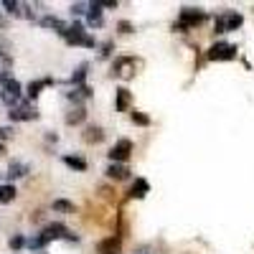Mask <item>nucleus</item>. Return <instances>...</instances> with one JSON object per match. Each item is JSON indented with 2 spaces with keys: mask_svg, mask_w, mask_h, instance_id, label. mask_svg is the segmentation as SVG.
Here are the masks:
<instances>
[{
  "mask_svg": "<svg viewBox=\"0 0 254 254\" xmlns=\"http://www.w3.org/2000/svg\"><path fill=\"white\" fill-rule=\"evenodd\" d=\"M147 190H150V183H147L145 178H135V183H132V188H130V196H132V198H145Z\"/></svg>",
  "mask_w": 254,
  "mask_h": 254,
  "instance_id": "16",
  "label": "nucleus"
},
{
  "mask_svg": "<svg viewBox=\"0 0 254 254\" xmlns=\"http://www.w3.org/2000/svg\"><path fill=\"white\" fill-rule=\"evenodd\" d=\"M10 69H13V59H10L8 54L0 51V84H3L5 79H10V76H8V74H10Z\"/></svg>",
  "mask_w": 254,
  "mask_h": 254,
  "instance_id": "19",
  "label": "nucleus"
},
{
  "mask_svg": "<svg viewBox=\"0 0 254 254\" xmlns=\"http://www.w3.org/2000/svg\"><path fill=\"white\" fill-rule=\"evenodd\" d=\"M49 242H46V237L44 234H38V237H31V239H26V247H31V249H44Z\"/></svg>",
  "mask_w": 254,
  "mask_h": 254,
  "instance_id": "26",
  "label": "nucleus"
},
{
  "mask_svg": "<svg viewBox=\"0 0 254 254\" xmlns=\"http://www.w3.org/2000/svg\"><path fill=\"white\" fill-rule=\"evenodd\" d=\"M41 26H44V28H54V31L61 33V36L66 33V28H69V26L64 23L61 18H56V15H44V18H41Z\"/></svg>",
  "mask_w": 254,
  "mask_h": 254,
  "instance_id": "13",
  "label": "nucleus"
},
{
  "mask_svg": "<svg viewBox=\"0 0 254 254\" xmlns=\"http://www.w3.org/2000/svg\"><path fill=\"white\" fill-rule=\"evenodd\" d=\"M5 153V145H0V155H3Z\"/></svg>",
  "mask_w": 254,
  "mask_h": 254,
  "instance_id": "34",
  "label": "nucleus"
},
{
  "mask_svg": "<svg viewBox=\"0 0 254 254\" xmlns=\"http://www.w3.org/2000/svg\"><path fill=\"white\" fill-rule=\"evenodd\" d=\"M10 135H13L10 127H0V145H3V140H8Z\"/></svg>",
  "mask_w": 254,
  "mask_h": 254,
  "instance_id": "32",
  "label": "nucleus"
},
{
  "mask_svg": "<svg viewBox=\"0 0 254 254\" xmlns=\"http://www.w3.org/2000/svg\"><path fill=\"white\" fill-rule=\"evenodd\" d=\"M3 8H5L8 13H13V15L20 13V3H15V0H3Z\"/></svg>",
  "mask_w": 254,
  "mask_h": 254,
  "instance_id": "28",
  "label": "nucleus"
},
{
  "mask_svg": "<svg viewBox=\"0 0 254 254\" xmlns=\"http://www.w3.org/2000/svg\"><path fill=\"white\" fill-rule=\"evenodd\" d=\"M41 234L46 237V242H54V239H69V242H76V234H71V231L64 226V224H49L44 226V231Z\"/></svg>",
  "mask_w": 254,
  "mask_h": 254,
  "instance_id": "9",
  "label": "nucleus"
},
{
  "mask_svg": "<svg viewBox=\"0 0 254 254\" xmlns=\"http://www.w3.org/2000/svg\"><path fill=\"white\" fill-rule=\"evenodd\" d=\"M51 208L59 211V214H74V203L66 201V198H56V201L51 203Z\"/></svg>",
  "mask_w": 254,
  "mask_h": 254,
  "instance_id": "23",
  "label": "nucleus"
},
{
  "mask_svg": "<svg viewBox=\"0 0 254 254\" xmlns=\"http://www.w3.org/2000/svg\"><path fill=\"white\" fill-rule=\"evenodd\" d=\"M130 104H132V92L125 89V87H120V89L115 92V110H117V112H130Z\"/></svg>",
  "mask_w": 254,
  "mask_h": 254,
  "instance_id": "11",
  "label": "nucleus"
},
{
  "mask_svg": "<svg viewBox=\"0 0 254 254\" xmlns=\"http://www.w3.org/2000/svg\"><path fill=\"white\" fill-rule=\"evenodd\" d=\"M104 140V130L99 125H89L87 130H84V142H89V145H97Z\"/></svg>",
  "mask_w": 254,
  "mask_h": 254,
  "instance_id": "14",
  "label": "nucleus"
},
{
  "mask_svg": "<svg viewBox=\"0 0 254 254\" xmlns=\"http://www.w3.org/2000/svg\"><path fill=\"white\" fill-rule=\"evenodd\" d=\"M49 84H54V79H49V76H46V79H36V81H31L28 87H26V97L33 102V99L41 94V89H46Z\"/></svg>",
  "mask_w": 254,
  "mask_h": 254,
  "instance_id": "12",
  "label": "nucleus"
},
{
  "mask_svg": "<svg viewBox=\"0 0 254 254\" xmlns=\"http://www.w3.org/2000/svg\"><path fill=\"white\" fill-rule=\"evenodd\" d=\"M23 247H26V237L15 234V237L10 239V249H23Z\"/></svg>",
  "mask_w": 254,
  "mask_h": 254,
  "instance_id": "29",
  "label": "nucleus"
},
{
  "mask_svg": "<svg viewBox=\"0 0 254 254\" xmlns=\"http://www.w3.org/2000/svg\"><path fill=\"white\" fill-rule=\"evenodd\" d=\"M107 155H110L112 163H125V160H130V155H132V140H127V137L117 140V142L110 147Z\"/></svg>",
  "mask_w": 254,
  "mask_h": 254,
  "instance_id": "7",
  "label": "nucleus"
},
{
  "mask_svg": "<svg viewBox=\"0 0 254 254\" xmlns=\"http://www.w3.org/2000/svg\"><path fill=\"white\" fill-rule=\"evenodd\" d=\"M84 120H87V110L79 107V104H76L74 110H69V112H66V125H81Z\"/></svg>",
  "mask_w": 254,
  "mask_h": 254,
  "instance_id": "18",
  "label": "nucleus"
},
{
  "mask_svg": "<svg viewBox=\"0 0 254 254\" xmlns=\"http://www.w3.org/2000/svg\"><path fill=\"white\" fill-rule=\"evenodd\" d=\"M87 23L89 26H102V8H99V3H89V8H87Z\"/></svg>",
  "mask_w": 254,
  "mask_h": 254,
  "instance_id": "17",
  "label": "nucleus"
},
{
  "mask_svg": "<svg viewBox=\"0 0 254 254\" xmlns=\"http://www.w3.org/2000/svg\"><path fill=\"white\" fill-rule=\"evenodd\" d=\"M20 97H23V87H20L18 79H5L3 81V94H0V99H3L8 107L13 110L15 104L20 102Z\"/></svg>",
  "mask_w": 254,
  "mask_h": 254,
  "instance_id": "5",
  "label": "nucleus"
},
{
  "mask_svg": "<svg viewBox=\"0 0 254 254\" xmlns=\"http://www.w3.org/2000/svg\"><path fill=\"white\" fill-rule=\"evenodd\" d=\"M130 117H132V122H135V125H140V127H147V125H150V117H147L145 112H137V110H135Z\"/></svg>",
  "mask_w": 254,
  "mask_h": 254,
  "instance_id": "27",
  "label": "nucleus"
},
{
  "mask_svg": "<svg viewBox=\"0 0 254 254\" xmlns=\"http://www.w3.org/2000/svg\"><path fill=\"white\" fill-rule=\"evenodd\" d=\"M120 252H122V239L115 237V234L97 242V254H120Z\"/></svg>",
  "mask_w": 254,
  "mask_h": 254,
  "instance_id": "10",
  "label": "nucleus"
},
{
  "mask_svg": "<svg viewBox=\"0 0 254 254\" xmlns=\"http://www.w3.org/2000/svg\"><path fill=\"white\" fill-rule=\"evenodd\" d=\"M127 176H130V171H127L122 163H110V168H107V178H112V181H125Z\"/></svg>",
  "mask_w": 254,
  "mask_h": 254,
  "instance_id": "15",
  "label": "nucleus"
},
{
  "mask_svg": "<svg viewBox=\"0 0 254 254\" xmlns=\"http://www.w3.org/2000/svg\"><path fill=\"white\" fill-rule=\"evenodd\" d=\"M87 97H92V89L84 84V87H76L74 92H69V99L71 102H81V99H87Z\"/></svg>",
  "mask_w": 254,
  "mask_h": 254,
  "instance_id": "25",
  "label": "nucleus"
},
{
  "mask_svg": "<svg viewBox=\"0 0 254 254\" xmlns=\"http://www.w3.org/2000/svg\"><path fill=\"white\" fill-rule=\"evenodd\" d=\"M87 64H81V66L71 74V84H74V87H84V79H87Z\"/></svg>",
  "mask_w": 254,
  "mask_h": 254,
  "instance_id": "24",
  "label": "nucleus"
},
{
  "mask_svg": "<svg viewBox=\"0 0 254 254\" xmlns=\"http://www.w3.org/2000/svg\"><path fill=\"white\" fill-rule=\"evenodd\" d=\"M64 38H66V44H71V46H87V49H94L97 46V41L81 28V23H71L66 28V33H64Z\"/></svg>",
  "mask_w": 254,
  "mask_h": 254,
  "instance_id": "2",
  "label": "nucleus"
},
{
  "mask_svg": "<svg viewBox=\"0 0 254 254\" xmlns=\"http://www.w3.org/2000/svg\"><path fill=\"white\" fill-rule=\"evenodd\" d=\"M64 163L69 168H74V171H87V160L79 158V155H64Z\"/></svg>",
  "mask_w": 254,
  "mask_h": 254,
  "instance_id": "22",
  "label": "nucleus"
},
{
  "mask_svg": "<svg viewBox=\"0 0 254 254\" xmlns=\"http://www.w3.org/2000/svg\"><path fill=\"white\" fill-rule=\"evenodd\" d=\"M242 23H244V18H242L239 13H234V10L221 13V15H216V20H214V33H229V31H237Z\"/></svg>",
  "mask_w": 254,
  "mask_h": 254,
  "instance_id": "3",
  "label": "nucleus"
},
{
  "mask_svg": "<svg viewBox=\"0 0 254 254\" xmlns=\"http://www.w3.org/2000/svg\"><path fill=\"white\" fill-rule=\"evenodd\" d=\"M15 186H10V183H0V203H10L13 198H15Z\"/></svg>",
  "mask_w": 254,
  "mask_h": 254,
  "instance_id": "20",
  "label": "nucleus"
},
{
  "mask_svg": "<svg viewBox=\"0 0 254 254\" xmlns=\"http://www.w3.org/2000/svg\"><path fill=\"white\" fill-rule=\"evenodd\" d=\"M87 8H89V5L76 3V5H71V13H74V15H81V13H87Z\"/></svg>",
  "mask_w": 254,
  "mask_h": 254,
  "instance_id": "31",
  "label": "nucleus"
},
{
  "mask_svg": "<svg viewBox=\"0 0 254 254\" xmlns=\"http://www.w3.org/2000/svg\"><path fill=\"white\" fill-rule=\"evenodd\" d=\"M206 20V13L203 10H193V8H183L181 10V15H178V23L173 26L176 31H188V28H193V26H198V23H203Z\"/></svg>",
  "mask_w": 254,
  "mask_h": 254,
  "instance_id": "4",
  "label": "nucleus"
},
{
  "mask_svg": "<svg viewBox=\"0 0 254 254\" xmlns=\"http://www.w3.org/2000/svg\"><path fill=\"white\" fill-rule=\"evenodd\" d=\"M99 8H117V0H102Z\"/></svg>",
  "mask_w": 254,
  "mask_h": 254,
  "instance_id": "33",
  "label": "nucleus"
},
{
  "mask_svg": "<svg viewBox=\"0 0 254 254\" xmlns=\"http://www.w3.org/2000/svg\"><path fill=\"white\" fill-rule=\"evenodd\" d=\"M206 59L208 61H231V59H237V46L234 44H224V41H216V44L208 49Z\"/></svg>",
  "mask_w": 254,
  "mask_h": 254,
  "instance_id": "6",
  "label": "nucleus"
},
{
  "mask_svg": "<svg viewBox=\"0 0 254 254\" xmlns=\"http://www.w3.org/2000/svg\"><path fill=\"white\" fill-rule=\"evenodd\" d=\"M26 173H28V165L26 163H18V160H13L10 168H8V178H23Z\"/></svg>",
  "mask_w": 254,
  "mask_h": 254,
  "instance_id": "21",
  "label": "nucleus"
},
{
  "mask_svg": "<svg viewBox=\"0 0 254 254\" xmlns=\"http://www.w3.org/2000/svg\"><path fill=\"white\" fill-rule=\"evenodd\" d=\"M8 117H10L13 122H26V120H36L38 112H36V107H33L31 102H18L15 107L8 112Z\"/></svg>",
  "mask_w": 254,
  "mask_h": 254,
  "instance_id": "8",
  "label": "nucleus"
},
{
  "mask_svg": "<svg viewBox=\"0 0 254 254\" xmlns=\"http://www.w3.org/2000/svg\"><path fill=\"white\" fill-rule=\"evenodd\" d=\"M140 66H142V61L135 59V56H117V59L112 61V76L127 81V79H132V76L137 74Z\"/></svg>",
  "mask_w": 254,
  "mask_h": 254,
  "instance_id": "1",
  "label": "nucleus"
},
{
  "mask_svg": "<svg viewBox=\"0 0 254 254\" xmlns=\"http://www.w3.org/2000/svg\"><path fill=\"white\" fill-rule=\"evenodd\" d=\"M117 28H120V33H132V31H135V26L130 23V20H120Z\"/></svg>",
  "mask_w": 254,
  "mask_h": 254,
  "instance_id": "30",
  "label": "nucleus"
}]
</instances>
